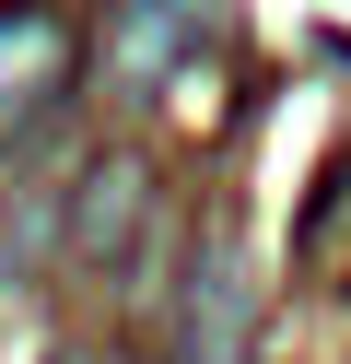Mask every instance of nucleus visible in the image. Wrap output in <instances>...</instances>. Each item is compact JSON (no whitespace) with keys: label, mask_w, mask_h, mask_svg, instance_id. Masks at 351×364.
Wrapping results in <instances>:
<instances>
[{"label":"nucleus","mask_w":351,"mask_h":364,"mask_svg":"<svg viewBox=\"0 0 351 364\" xmlns=\"http://www.w3.org/2000/svg\"><path fill=\"white\" fill-rule=\"evenodd\" d=\"M140 212H152V165H140L129 141H106L82 165V188H70V259H82V270H117L129 235H140Z\"/></svg>","instance_id":"f03ea898"},{"label":"nucleus","mask_w":351,"mask_h":364,"mask_svg":"<svg viewBox=\"0 0 351 364\" xmlns=\"http://www.w3.org/2000/svg\"><path fill=\"white\" fill-rule=\"evenodd\" d=\"M59 82H70V24L59 12H0V153L59 106Z\"/></svg>","instance_id":"7ed1b4c3"},{"label":"nucleus","mask_w":351,"mask_h":364,"mask_svg":"<svg viewBox=\"0 0 351 364\" xmlns=\"http://www.w3.org/2000/svg\"><path fill=\"white\" fill-rule=\"evenodd\" d=\"M246 329H257L246 235H234V223H199L187 282H176V306H164V364H246Z\"/></svg>","instance_id":"f257e3e1"}]
</instances>
